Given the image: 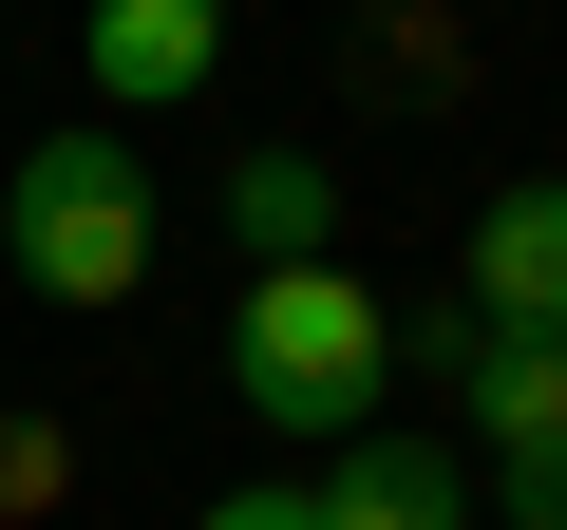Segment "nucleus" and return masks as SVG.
I'll use <instances>...</instances> for the list:
<instances>
[{
  "mask_svg": "<svg viewBox=\"0 0 567 530\" xmlns=\"http://www.w3.org/2000/svg\"><path fill=\"white\" fill-rule=\"evenodd\" d=\"M227 379H246V417H284V436H360L379 417V379H398V304L360 285V265H265L246 285V323H227Z\"/></svg>",
  "mask_w": 567,
  "mask_h": 530,
  "instance_id": "obj_1",
  "label": "nucleus"
},
{
  "mask_svg": "<svg viewBox=\"0 0 567 530\" xmlns=\"http://www.w3.org/2000/svg\"><path fill=\"white\" fill-rule=\"evenodd\" d=\"M0 265H20L39 304H133L152 285V171H133L114 114H58L0 171Z\"/></svg>",
  "mask_w": 567,
  "mask_h": 530,
  "instance_id": "obj_2",
  "label": "nucleus"
},
{
  "mask_svg": "<svg viewBox=\"0 0 567 530\" xmlns=\"http://www.w3.org/2000/svg\"><path fill=\"white\" fill-rule=\"evenodd\" d=\"M435 360H454V417H473V455L511 473V511L529 530H567V342H511V323H416Z\"/></svg>",
  "mask_w": 567,
  "mask_h": 530,
  "instance_id": "obj_3",
  "label": "nucleus"
},
{
  "mask_svg": "<svg viewBox=\"0 0 567 530\" xmlns=\"http://www.w3.org/2000/svg\"><path fill=\"white\" fill-rule=\"evenodd\" d=\"M454 304H473V323H511V342H567V171H511V190L473 208Z\"/></svg>",
  "mask_w": 567,
  "mask_h": 530,
  "instance_id": "obj_4",
  "label": "nucleus"
},
{
  "mask_svg": "<svg viewBox=\"0 0 567 530\" xmlns=\"http://www.w3.org/2000/svg\"><path fill=\"white\" fill-rule=\"evenodd\" d=\"M76 77H95V114H114V133H133V114H171V95H208V77H227V0H95Z\"/></svg>",
  "mask_w": 567,
  "mask_h": 530,
  "instance_id": "obj_5",
  "label": "nucleus"
},
{
  "mask_svg": "<svg viewBox=\"0 0 567 530\" xmlns=\"http://www.w3.org/2000/svg\"><path fill=\"white\" fill-rule=\"evenodd\" d=\"M322 530H473V492H454V455L435 436H341V473H322Z\"/></svg>",
  "mask_w": 567,
  "mask_h": 530,
  "instance_id": "obj_6",
  "label": "nucleus"
},
{
  "mask_svg": "<svg viewBox=\"0 0 567 530\" xmlns=\"http://www.w3.org/2000/svg\"><path fill=\"white\" fill-rule=\"evenodd\" d=\"M227 227H246L265 265H303V246L341 227V171H322V152H246V171H227Z\"/></svg>",
  "mask_w": 567,
  "mask_h": 530,
  "instance_id": "obj_7",
  "label": "nucleus"
},
{
  "mask_svg": "<svg viewBox=\"0 0 567 530\" xmlns=\"http://www.w3.org/2000/svg\"><path fill=\"white\" fill-rule=\"evenodd\" d=\"M189 530H322V492H208Z\"/></svg>",
  "mask_w": 567,
  "mask_h": 530,
  "instance_id": "obj_8",
  "label": "nucleus"
}]
</instances>
